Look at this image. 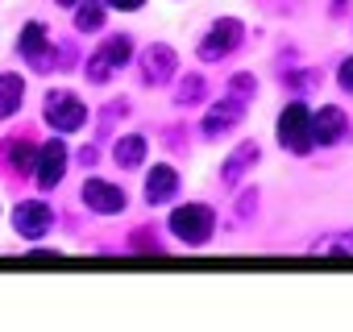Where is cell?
Segmentation results:
<instances>
[{"instance_id": "cell-10", "label": "cell", "mask_w": 353, "mask_h": 332, "mask_svg": "<svg viewBox=\"0 0 353 332\" xmlns=\"http://www.w3.org/2000/svg\"><path fill=\"white\" fill-rule=\"evenodd\" d=\"M50 225H54V212H50L46 200H21V204L13 208V229H17L26 241H42V237L50 233Z\"/></svg>"}, {"instance_id": "cell-1", "label": "cell", "mask_w": 353, "mask_h": 332, "mask_svg": "<svg viewBox=\"0 0 353 332\" xmlns=\"http://www.w3.org/2000/svg\"><path fill=\"white\" fill-rule=\"evenodd\" d=\"M170 233L179 237L188 249H200V245H208L212 241V233H216V212L208 208V204H179L170 212Z\"/></svg>"}, {"instance_id": "cell-2", "label": "cell", "mask_w": 353, "mask_h": 332, "mask_svg": "<svg viewBox=\"0 0 353 332\" xmlns=\"http://www.w3.org/2000/svg\"><path fill=\"white\" fill-rule=\"evenodd\" d=\"M279 145L295 158H307L316 149L312 141V108L303 100H291L283 112H279Z\"/></svg>"}, {"instance_id": "cell-20", "label": "cell", "mask_w": 353, "mask_h": 332, "mask_svg": "<svg viewBox=\"0 0 353 332\" xmlns=\"http://www.w3.org/2000/svg\"><path fill=\"white\" fill-rule=\"evenodd\" d=\"M50 71H75L79 67V50H75V42H59V46H50V63H46Z\"/></svg>"}, {"instance_id": "cell-6", "label": "cell", "mask_w": 353, "mask_h": 332, "mask_svg": "<svg viewBox=\"0 0 353 332\" xmlns=\"http://www.w3.org/2000/svg\"><path fill=\"white\" fill-rule=\"evenodd\" d=\"M67 162H71L67 141L50 137V141H42V145H38V158H34V179H38V187H42V191H54V187L67 179Z\"/></svg>"}, {"instance_id": "cell-15", "label": "cell", "mask_w": 353, "mask_h": 332, "mask_svg": "<svg viewBox=\"0 0 353 332\" xmlns=\"http://www.w3.org/2000/svg\"><path fill=\"white\" fill-rule=\"evenodd\" d=\"M145 154H150L145 133H121L112 141V162L121 166V171H137V166H145Z\"/></svg>"}, {"instance_id": "cell-4", "label": "cell", "mask_w": 353, "mask_h": 332, "mask_svg": "<svg viewBox=\"0 0 353 332\" xmlns=\"http://www.w3.org/2000/svg\"><path fill=\"white\" fill-rule=\"evenodd\" d=\"M129 59H133V38H129V34H108L104 46H100V50L88 59V67H83V71H88V83H96V87L108 83L112 71L125 67Z\"/></svg>"}, {"instance_id": "cell-18", "label": "cell", "mask_w": 353, "mask_h": 332, "mask_svg": "<svg viewBox=\"0 0 353 332\" xmlns=\"http://www.w3.org/2000/svg\"><path fill=\"white\" fill-rule=\"evenodd\" d=\"M104 17H108L104 0H79V5H75V34H100Z\"/></svg>"}, {"instance_id": "cell-8", "label": "cell", "mask_w": 353, "mask_h": 332, "mask_svg": "<svg viewBox=\"0 0 353 332\" xmlns=\"http://www.w3.org/2000/svg\"><path fill=\"white\" fill-rule=\"evenodd\" d=\"M349 133H353V129H349V116H345V108H336V104H320V108L312 112V141H316L320 149H332V145H341Z\"/></svg>"}, {"instance_id": "cell-29", "label": "cell", "mask_w": 353, "mask_h": 332, "mask_svg": "<svg viewBox=\"0 0 353 332\" xmlns=\"http://www.w3.org/2000/svg\"><path fill=\"white\" fill-rule=\"evenodd\" d=\"M54 5H59V9H75V5H79V0H54Z\"/></svg>"}, {"instance_id": "cell-13", "label": "cell", "mask_w": 353, "mask_h": 332, "mask_svg": "<svg viewBox=\"0 0 353 332\" xmlns=\"http://www.w3.org/2000/svg\"><path fill=\"white\" fill-rule=\"evenodd\" d=\"M174 196H179V171L166 162L150 166V175H145V204L158 208V204H170Z\"/></svg>"}, {"instance_id": "cell-14", "label": "cell", "mask_w": 353, "mask_h": 332, "mask_svg": "<svg viewBox=\"0 0 353 332\" xmlns=\"http://www.w3.org/2000/svg\"><path fill=\"white\" fill-rule=\"evenodd\" d=\"M258 158H262V145H258V141H241V145L225 158V166H221V183H225V187H237V183L254 171Z\"/></svg>"}, {"instance_id": "cell-16", "label": "cell", "mask_w": 353, "mask_h": 332, "mask_svg": "<svg viewBox=\"0 0 353 332\" xmlns=\"http://www.w3.org/2000/svg\"><path fill=\"white\" fill-rule=\"evenodd\" d=\"M0 154H5V166L13 175H34V158H38V145L30 137H9L5 145H0Z\"/></svg>"}, {"instance_id": "cell-25", "label": "cell", "mask_w": 353, "mask_h": 332, "mask_svg": "<svg viewBox=\"0 0 353 332\" xmlns=\"http://www.w3.org/2000/svg\"><path fill=\"white\" fill-rule=\"evenodd\" d=\"M254 212H258V191H241V196H237V216L250 220Z\"/></svg>"}, {"instance_id": "cell-27", "label": "cell", "mask_w": 353, "mask_h": 332, "mask_svg": "<svg viewBox=\"0 0 353 332\" xmlns=\"http://www.w3.org/2000/svg\"><path fill=\"white\" fill-rule=\"evenodd\" d=\"M96 158H100L96 145H83V149H79V162H83V166H96Z\"/></svg>"}, {"instance_id": "cell-7", "label": "cell", "mask_w": 353, "mask_h": 332, "mask_svg": "<svg viewBox=\"0 0 353 332\" xmlns=\"http://www.w3.org/2000/svg\"><path fill=\"white\" fill-rule=\"evenodd\" d=\"M137 67H141V83L145 87H166L170 79H179V54H174V46H166V42L145 46Z\"/></svg>"}, {"instance_id": "cell-24", "label": "cell", "mask_w": 353, "mask_h": 332, "mask_svg": "<svg viewBox=\"0 0 353 332\" xmlns=\"http://www.w3.org/2000/svg\"><path fill=\"white\" fill-rule=\"evenodd\" d=\"M336 87H341L345 96H353V54L341 59V67H336Z\"/></svg>"}, {"instance_id": "cell-22", "label": "cell", "mask_w": 353, "mask_h": 332, "mask_svg": "<svg viewBox=\"0 0 353 332\" xmlns=\"http://www.w3.org/2000/svg\"><path fill=\"white\" fill-rule=\"evenodd\" d=\"M129 249H137V253H158L162 249V241L154 237V229H133V237H129Z\"/></svg>"}, {"instance_id": "cell-5", "label": "cell", "mask_w": 353, "mask_h": 332, "mask_svg": "<svg viewBox=\"0 0 353 332\" xmlns=\"http://www.w3.org/2000/svg\"><path fill=\"white\" fill-rule=\"evenodd\" d=\"M42 116H46V125H54V133H75V129L88 125V104H83L75 92L59 87V92H46Z\"/></svg>"}, {"instance_id": "cell-26", "label": "cell", "mask_w": 353, "mask_h": 332, "mask_svg": "<svg viewBox=\"0 0 353 332\" xmlns=\"http://www.w3.org/2000/svg\"><path fill=\"white\" fill-rule=\"evenodd\" d=\"M104 5H108V9H117V13H137L145 0H104Z\"/></svg>"}, {"instance_id": "cell-11", "label": "cell", "mask_w": 353, "mask_h": 332, "mask_svg": "<svg viewBox=\"0 0 353 332\" xmlns=\"http://www.w3.org/2000/svg\"><path fill=\"white\" fill-rule=\"evenodd\" d=\"M50 34H46V25L42 21H26L21 25V38H17V54L34 67V71H50L46 63H50Z\"/></svg>"}, {"instance_id": "cell-3", "label": "cell", "mask_w": 353, "mask_h": 332, "mask_svg": "<svg viewBox=\"0 0 353 332\" xmlns=\"http://www.w3.org/2000/svg\"><path fill=\"white\" fill-rule=\"evenodd\" d=\"M241 42H245V21H241V17H216V21L208 25V34L200 38L196 54H200V63H221V59H229Z\"/></svg>"}, {"instance_id": "cell-17", "label": "cell", "mask_w": 353, "mask_h": 332, "mask_svg": "<svg viewBox=\"0 0 353 332\" xmlns=\"http://www.w3.org/2000/svg\"><path fill=\"white\" fill-rule=\"evenodd\" d=\"M21 104H26V79L17 71H5V75H0V121L17 116Z\"/></svg>"}, {"instance_id": "cell-21", "label": "cell", "mask_w": 353, "mask_h": 332, "mask_svg": "<svg viewBox=\"0 0 353 332\" xmlns=\"http://www.w3.org/2000/svg\"><path fill=\"white\" fill-rule=\"evenodd\" d=\"M312 253H353V233L320 237V241H312Z\"/></svg>"}, {"instance_id": "cell-9", "label": "cell", "mask_w": 353, "mask_h": 332, "mask_svg": "<svg viewBox=\"0 0 353 332\" xmlns=\"http://www.w3.org/2000/svg\"><path fill=\"white\" fill-rule=\"evenodd\" d=\"M79 200H83V208L96 212V216H117V212H125V204H129L125 187H117V183H108V179H88L83 191H79Z\"/></svg>"}, {"instance_id": "cell-23", "label": "cell", "mask_w": 353, "mask_h": 332, "mask_svg": "<svg viewBox=\"0 0 353 332\" xmlns=\"http://www.w3.org/2000/svg\"><path fill=\"white\" fill-rule=\"evenodd\" d=\"M229 92H233V96H241V100H254V96H258V79L241 71V75H233V79H229Z\"/></svg>"}, {"instance_id": "cell-12", "label": "cell", "mask_w": 353, "mask_h": 332, "mask_svg": "<svg viewBox=\"0 0 353 332\" xmlns=\"http://www.w3.org/2000/svg\"><path fill=\"white\" fill-rule=\"evenodd\" d=\"M245 104L250 100H241V96H225L221 104H212L208 112H204V137H221V133H229V129H237L241 121H245Z\"/></svg>"}, {"instance_id": "cell-19", "label": "cell", "mask_w": 353, "mask_h": 332, "mask_svg": "<svg viewBox=\"0 0 353 332\" xmlns=\"http://www.w3.org/2000/svg\"><path fill=\"white\" fill-rule=\"evenodd\" d=\"M204 92H208V83H204V75H183L179 83H174V104L179 108H196L200 100H204Z\"/></svg>"}, {"instance_id": "cell-28", "label": "cell", "mask_w": 353, "mask_h": 332, "mask_svg": "<svg viewBox=\"0 0 353 332\" xmlns=\"http://www.w3.org/2000/svg\"><path fill=\"white\" fill-rule=\"evenodd\" d=\"M328 13H332V17H345V13H349V0H332Z\"/></svg>"}]
</instances>
